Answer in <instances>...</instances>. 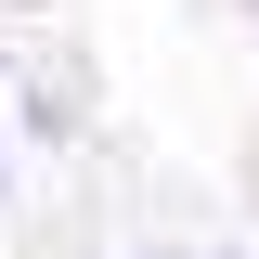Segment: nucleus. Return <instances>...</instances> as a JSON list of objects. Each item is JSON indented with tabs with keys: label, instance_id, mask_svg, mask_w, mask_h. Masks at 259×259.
<instances>
[{
	"label": "nucleus",
	"instance_id": "1",
	"mask_svg": "<svg viewBox=\"0 0 259 259\" xmlns=\"http://www.w3.org/2000/svg\"><path fill=\"white\" fill-rule=\"evenodd\" d=\"M0 194H13V156H0Z\"/></svg>",
	"mask_w": 259,
	"mask_h": 259
},
{
	"label": "nucleus",
	"instance_id": "2",
	"mask_svg": "<svg viewBox=\"0 0 259 259\" xmlns=\"http://www.w3.org/2000/svg\"><path fill=\"white\" fill-rule=\"evenodd\" d=\"M246 13H259V0H246Z\"/></svg>",
	"mask_w": 259,
	"mask_h": 259
}]
</instances>
